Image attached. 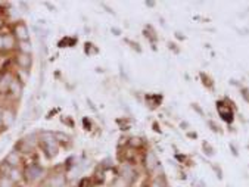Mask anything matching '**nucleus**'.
<instances>
[{
    "mask_svg": "<svg viewBox=\"0 0 249 187\" xmlns=\"http://www.w3.org/2000/svg\"><path fill=\"white\" fill-rule=\"evenodd\" d=\"M141 165H143V170L148 172V175H153L156 171L161 168V162L156 152L153 149L148 147L146 150H143L141 153Z\"/></svg>",
    "mask_w": 249,
    "mask_h": 187,
    "instance_id": "obj_1",
    "label": "nucleus"
},
{
    "mask_svg": "<svg viewBox=\"0 0 249 187\" xmlns=\"http://www.w3.org/2000/svg\"><path fill=\"white\" fill-rule=\"evenodd\" d=\"M115 175H119L121 178H124L127 183H130L131 186L134 184V181L139 178V170L134 164H119L118 168H116V174Z\"/></svg>",
    "mask_w": 249,
    "mask_h": 187,
    "instance_id": "obj_2",
    "label": "nucleus"
},
{
    "mask_svg": "<svg viewBox=\"0 0 249 187\" xmlns=\"http://www.w3.org/2000/svg\"><path fill=\"white\" fill-rule=\"evenodd\" d=\"M43 172L44 171H43L42 167L33 164V165H28L24 170V178L27 183H34V181H37L38 178H42Z\"/></svg>",
    "mask_w": 249,
    "mask_h": 187,
    "instance_id": "obj_3",
    "label": "nucleus"
},
{
    "mask_svg": "<svg viewBox=\"0 0 249 187\" xmlns=\"http://www.w3.org/2000/svg\"><path fill=\"white\" fill-rule=\"evenodd\" d=\"M12 33H13L18 41H28L30 40V33H28V28H27L24 22H16Z\"/></svg>",
    "mask_w": 249,
    "mask_h": 187,
    "instance_id": "obj_4",
    "label": "nucleus"
},
{
    "mask_svg": "<svg viewBox=\"0 0 249 187\" xmlns=\"http://www.w3.org/2000/svg\"><path fill=\"white\" fill-rule=\"evenodd\" d=\"M127 146L131 147V149H134V150H137V152H143V150L148 149V142H146L143 137L133 136V137H128Z\"/></svg>",
    "mask_w": 249,
    "mask_h": 187,
    "instance_id": "obj_5",
    "label": "nucleus"
},
{
    "mask_svg": "<svg viewBox=\"0 0 249 187\" xmlns=\"http://www.w3.org/2000/svg\"><path fill=\"white\" fill-rule=\"evenodd\" d=\"M15 60H16L19 69H24V71H28L33 65V56L31 55H25V53L18 52V55L15 56Z\"/></svg>",
    "mask_w": 249,
    "mask_h": 187,
    "instance_id": "obj_6",
    "label": "nucleus"
},
{
    "mask_svg": "<svg viewBox=\"0 0 249 187\" xmlns=\"http://www.w3.org/2000/svg\"><path fill=\"white\" fill-rule=\"evenodd\" d=\"M21 161H22V158H21V153L18 152L16 149H15V150H10V152L6 155V158H5V162L8 164L10 168H19V165H21Z\"/></svg>",
    "mask_w": 249,
    "mask_h": 187,
    "instance_id": "obj_7",
    "label": "nucleus"
},
{
    "mask_svg": "<svg viewBox=\"0 0 249 187\" xmlns=\"http://www.w3.org/2000/svg\"><path fill=\"white\" fill-rule=\"evenodd\" d=\"M0 113H2V124H3V127H10L15 122V112L12 111L10 108L2 109Z\"/></svg>",
    "mask_w": 249,
    "mask_h": 187,
    "instance_id": "obj_8",
    "label": "nucleus"
},
{
    "mask_svg": "<svg viewBox=\"0 0 249 187\" xmlns=\"http://www.w3.org/2000/svg\"><path fill=\"white\" fill-rule=\"evenodd\" d=\"M145 187H168L165 175H155V177H149L148 181L145 183Z\"/></svg>",
    "mask_w": 249,
    "mask_h": 187,
    "instance_id": "obj_9",
    "label": "nucleus"
},
{
    "mask_svg": "<svg viewBox=\"0 0 249 187\" xmlns=\"http://www.w3.org/2000/svg\"><path fill=\"white\" fill-rule=\"evenodd\" d=\"M143 35L149 40V43L152 44V49L153 50H156V43H158V34L155 33V30H153V27L152 25H146L145 27V30H143Z\"/></svg>",
    "mask_w": 249,
    "mask_h": 187,
    "instance_id": "obj_10",
    "label": "nucleus"
},
{
    "mask_svg": "<svg viewBox=\"0 0 249 187\" xmlns=\"http://www.w3.org/2000/svg\"><path fill=\"white\" fill-rule=\"evenodd\" d=\"M22 88H24V85H22V83L19 81V78H13V81H12V84L9 87L8 93L10 94V96H13V97H21Z\"/></svg>",
    "mask_w": 249,
    "mask_h": 187,
    "instance_id": "obj_11",
    "label": "nucleus"
},
{
    "mask_svg": "<svg viewBox=\"0 0 249 187\" xmlns=\"http://www.w3.org/2000/svg\"><path fill=\"white\" fill-rule=\"evenodd\" d=\"M13 78L15 77L12 75V74H3V75H0V93L9 92V87L12 84Z\"/></svg>",
    "mask_w": 249,
    "mask_h": 187,
    "instance_id": "obj_12",
    "label": "nucleus"
},
{
    "mask_svg": "<svg viewBox=\"0 0 249 187\" xmlns=\"http://www.w3.org/2000/svg\"><path fill=\"white\" fill-rule=\"evenodd\" d=\"M145 99H146V102L150 100V103H148V106L150 109H156L159 105L162 103V94H146Z\"/></svg>",
    "mask_w": 249,
    "mask_h": 187,
    "instance_id": "obj_13",
    "label": "nucleus"
},
{
    "mask_svg": "<svg viewBox=\"0 0 249 187\" xmlns=\"http://www.w3.org/2000/svg\"><path fill=\"white\" fill-rule=\"evenodd\" d=\"M199 78H200V81H202V84H203V87L205 88H208V90H211V92H214L215 90V83H214V80H212V77L211 75H208L207 72H200L199 74Z\"/></svg>",
    "mask_w": 249,
    "mask_h": 187,
    "instance_id": "obj_14",
    "label": "nucleus"
},
{
    "mask_svg": "<svg viewBox=\"0 0 249 187\" xmlns=\"http://www.w3.org/2000/svg\"><path fill=\"white\" fill-rule=\"evenodd\" d=\"M16 46V38L13 34H5L3 35V47L5 50H12Z\"/></svg>",
    "mask_w": 249,
    "mask_h": 187,
    "instance_id": "obj_15",
    "label": "nucleus"
},
{
    "mask_svg": "<svg viewBox=\"0 0 249 187\" xmlns=\"http://www.w3.org/2000/svg\"><path fill=\"white\" fill-rule=\"evenodd\" d=\"M8 177L12 180L13 183H18L19 180L24 177V172L19 170V168H10V170H9V172H8Z\"/></svg>",
    "mask_w": 249,
    "mask_h": 187,
    "instance_id": "obj_16",
    "label": "nucleus"
},
{
    "mask_svg": "<svg viewBox=\"0 0 249 187\" xmlns=\"http://www.w3.org/2000/svg\"><path fill=\"white\" fill-rule=\"evenodd\" d=\"M18 50L19 53H25V55H31L33 52V46H31V41H18Z\"/></svg>",
    "mask_w": 249,
    "mask_h": 187,
    "instance_id": "obj_17",
    "label": "nucleus"
},
{
    "mask_svg": "<svg viewBox=\"0 0 249 187\" xmlns=\"http://www.w3.org/2000/svg\"><path fill=\"white\" fill-rule=\"evenodd\" d=\"M124 43L125 44H128L134 52H137V53H143V49H141L140 43L136 41V40H131V38H124Z\"/></svg>",
    "mask_w": 249,
    "mask_h": 187,
    "instance_id": "obj_18",
    "label": "nucleus"
},
{
    "mask_svg": "<svg viewBox=\"0 0 249 187\" xmlns=\"http://www.w3.org/2000/svg\"><path fill=\"white\" fill-rule=\"evenodd\" d=\"M202 150H203V153L207 155L208 158H212V156H215V150H214V147L209 145L208 142H202Z\"/></svg>",
    "mask_w": 249,
    "mask_h": 187,
    "instance_id": "obj_19",
    "label": "nucleus"
},
{
    "mask_svg": "<svg viewBox=\"0 0 249 187\" xmlns=\"http://www.w3.org/2000/svg\"><path fill=\"white\" fill-rule=\"evenodd\" d=\"M207 125H208V128H209L212 133H215V134H221V133H223L221 127L217 124L214 119H208V121H207Z\"/></svg>",
    "mask_w": 249,
    "mask_h": 187,
    "instance_id": "obj_20",
    "label": "nucleus"
},
{
    "mask_svg": "<svg viewBox=\"0 0 249 187\" xmlns=\"http://www.w3.org/2000/svg\"><path fill=\"white\" fill-rule=\"evenodd\" d=\"M112 187H131V184L127 183L124 178H121L119 175H115V180L112 181Z\"/></svg>",
    "mask_w": 249,
    "mask_h": 187,
    "instance_id": "obj_21",
    "label": "nucleus"
},
{
    "mask_svg": "<svg viewBox=\"0 0 249 187\" xmlns=\"http://www.w3.org/2000/svg\"><path fill=\"white\" fill-rule=\"evenodd\" d=\"M0 187H15V183L8 175H0Z\"/></svg>",
    "mask_w": 249,
    "mask_h": 187,
    "instance_id": "obj_22",
    "label": "nucleus"
},
{
    "mask_svg": "<svg viewBox=\"0 0 249 187\" xmlns=\"http://www.w3.org/2000/svg\"><path fill=\"white\" fill-rule=\"evenodd\" d=\"M208 164H209V165H211V168L214 170L217 178L223 180V170H221V167H220V165H217V164H214V162H208Z\"/></svg>",
    "mask_w": 249,
    "mask_h": 187,
    "instance_id": "obj_23",
    "label": "nucleus"
},
{
    "mask_svg": "<svg viewBox=\"0 0 249 187\" xmlns=\"http://www.w3.org/2000/svg\"><path fill=\"white\" fill-rule=\"evenodd\" d=\"M86 53L89 55H97L99 53V49L97 47H94V44L93 43H86Z\"/></svg>",
    "mask_w": 249,
    "mask_h": 187,
    "instance_id": "obj_24",
    "label": "nucleus"
},
{
    "mask_svg": "<svg viewBox=\"0 0 249 187\" xmlns=\"http://www.w3.org/2000/svg\"><path fill=\"white\" fill-rule=\"evenodd\" d=\"M167 47L170 49V50L173 52V53H175V55H180V52H181V49L177 46V43H173V41H168L167 43Z\"/></svg>",
    "mask_w": 249,
    "mask_h": 187,
    "instance_id": "obj_25",
    "label": "nucleus"
},
{
    "mask_svg": "<svg viewBox=\"0 0 249 187\" xmlns=\"http://www.w3.org/2000/svg\"><path fill=\"white\" fill-rule=\"evenodd\" d=\"M190 106H192V109H193L195 112H198V115H199V117H202V118L205 117V111L202 109V106H200L199 103H192Z\"/></svg>",
    "mask_w": 249,
    "mask_h": 187,
    "instance_id": "obj_26",
    "label": "nucleus"
},
{
    "mask_svg": "<svg viewBox=\"0 0 249 187\" xmlns=\"http://www.w3.org/2000/svg\"><path fill=\"white\" fill-rule=\"evenodd\" d=\"M53 134H55V140H56V142H62V143H65V142L69 140V137H68L67 134H64V133H53Z\"/></svg>",
    "mask_w": 249,
    "mask_h": 187,
    "instance_id": "obj_27",
    "label": "nucleus"
},
{
    "mask_svg": "<svg viewBox=\"0 0 249 187\" xmlns=\"http://www.w3.org/2000/svg\"><path fill=\"white\" fill-rule=\"evenodd\" d=\"M240 96L245 102L249 103V88L248 87H240Z\"/></svg>",
    "mask_w": 249,
    "mask_h": 187,
    "instance_id": "obj_28",
    "label": "nucleus"
},
{
    "mask_svg": "<svg viewBox=\"0 0 249 187\" xmlns=\"http://www.w3.org/2000/svg\"><path fill=\"white\" fill-rule=\"evenodd\" d=\"M175 161H178L180 164H186V161H187V156L186 155H180V153H175Z\"/></svg>",
    "mask_w": 249,
    "mask_h": 187,
    "instance_id": "obj_29",
    "label": "nucleus"
},
{
    "mask_svg": "<svg viewBox=\"0 0 249 187\" xmlns=\"http://www.w3.org/2000/svg\"><path fill=\"white\" fill-rule=\"evenodd\" d=\"M230 152L233 153V156H234V158H239V152H237V147L233 145V143H230Z\"/></svg>",
    "mask_w": 249,
    "mask_h": 187,
    "instance_id": "obj_30",
    "label": "nucleus"
},
{
    "mask_svg": "<svg viewBox=\"0 0 249 187\" xmlns=\"http://www.w3.org/2000/svg\"><path fill=\"white\" fill-rule=\"evenodd\" d=\"M186 136L189 137V138H192V140H195V138H198V133L196 131H186Z\"/></svg>",
    "mask_w": 249,
    "mask_h": 187,
    "instance_id": "obj_31",
    "label": "nucleus"
},
{
    "mask_svg": "<svg viewBox=\"0 0 249 187\" xmlns=\"http://www.w3.org/2000/svg\"><path fill=\"white\" fill-rule=\"evenodd\" d=\"M180 128H181V130H184V131H189L190 124H189L187 121H181V122H180Z\"/></svg>",
    "mask_w": 249,
    "mask_h": 187,
    "instance_id": "obj_32",
    "label": "nucleus"
},
{
    "mask_svg": "<svg viewBox=\"0 0 249 187\" xmlns=\"http://www.w3.org/2000/svg\"><path fill=\"white\" fill-rule=\"evenodd\" d=\"M174 35H175V38H177L178 41H184V40H186V35H184V34H181L180 31H175V33H174Z\"/></svg>",
    "mask_w": 249,
    "mask_h": 187,
    "instance_id": "obj_33",
    "label": "nucleus"
},
{
    "mask_svg": "<svg viewBox=\"0 0 249 187\" xmlns=\"http://www.w3.org/2000/svg\"><path fill=\"white\" fill-rule=\"evenodd\" d=\"M100 6H102V8H105V10H106L108 13H111V15H115V12H114L112 9L109 8V6H108V5H106V3H100Z\"/></svg>",
    "mask_w": 249,
    "mask_h": 187,
    "instance_id": "obj_34",
    "label": "nucleus"
},
{
    "mask_svg": "<svg viewBox=\"0 0 249 187\" xmlns=\"http://www.w3.org/2000/svg\"><path fill=\"white\" fill-rule=\"evenodd\" d=\"M111 31H112V34H114V35H121V30H119V28H116V27H112V28H111Z\"/></svg>",
    "mask_w": 249,
    "mask_h": 187,
    "instance_id": "obj_35",
    "label": "nucleus"
},
{
    "mask_svg": "<svg viewBox=\"0 0 249 187\" xmlns=\"http://www.w3.org/2000/svg\"><path fill=\"white\" fill-rule=\"evenodd\" d=\"M229 84H230V85H234V87H239V88L242 87V84L239 83V81H236V80H230V81H229Z\"/></svg>",
    "mask_w": 249,
    "mask_h": 187,
    "instance_id": "obj_36",
    "label": "nucleus"
},
{
    "mask_svg": "<svg viewBox=\"0 0 249 187\" xmlns=\"http://www.w3.org/2000/svg\"><path fill=\"white\" fill-rule=\"evenodd\" d=\"M145 5H146V8H155L156 6V2H145Z\"/></svg>",
    "mask_w": 249,
    "mask_h": 187,
    "instance_id": "obj_37",
    "label": "nucleus"
},
{
    "mask_svg": "<svg viewBox=\"0 0 249 187\" xmlns=\"http://www.w3.org/2000/svg\"><path fill=\"white\" fill-rule=\"evenodd\" d=\"M193 187H205V183H203V181H195V183H193Z\"/></svg>",
    "mask_w": 249,
    "mask_h": 187,
    "instance_id": "obj_38",
    "label": "nucleus"
},
{
    "mask_svg": "<svg viewBox=\"0 0 249 187\" xmlns=\"http://www.w3.org/2000/svg\"><path fill=\"white\" fill-rule=\"evenodd\" d=\"M159 125H158V122H153V130L156 131V133H161V128H158Z\"/></svg>",
    "mask_w": 249,
    "mask_h": 187,
    "instance_id": "obj_39",
    "label": "nucleus"
},
{
    "mask_svg": "<svg viewBox=\"0 0 249 187\" xmlns=\"http://www.w3.org/2000/svg\"><path fill=\"white\" fill-rule=\"evenodd\" d=\"M0 50H5V47H3V34H0Z\"/></svg>",
    "mask_w": 249,
    "mask_h": 187,
    "instance_id": "obj_40",
    "label": "nucleus"
},
{
    "mask_svg": "<svg viewBox=\"0 0 249 187\" xmlns=\"http://www.w3.org/2000/svg\"><path fill=\"white\" fill-rule=\"evenodd\" d=\"M3 124H2V113H0V127H2Z\"/></svg>",
    "mask_w": 249,
    "mask_h": 187,
    "instance_id": "obj_41",
    "label": "nucleus"
},
{
    "mask_svg": "<svg viewBox=\"0 0 249 187\" xmlns=\"http://www.w3.org/2000/svg\"><path fill=\"white\" fill-rule=\"evenodd\" d=\"M246 149H249V145H248V146H246Z\"/></svg>",
    "mask_w": 249,
    "mask_h": 187,
    "instance_id": "obj_42",
    "label": "nucleus"
}]
</instances>
